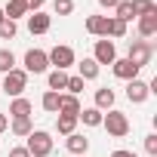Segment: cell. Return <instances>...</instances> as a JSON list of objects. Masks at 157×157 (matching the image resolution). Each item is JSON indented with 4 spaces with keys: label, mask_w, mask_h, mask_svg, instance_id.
I'll return each instance as SVG.
<instances>
[{
    "label": "cell",
    "mask_w": 157,
    "mask_h": 157,
    "mask_svg": "<svg viewBox=\"0 0 157 157\" xmlns=\"http://www.w3.org/2000/svg\"><path fill=\"white\" fill-rule=\"evenodd\" d=\"M28 154L31 157H49L52 154V136L46 132V129H34L31 136H28Z\"/></svg>",
    "instance_id": "2"
},
{
    "label": "cell",
    "mask_w": 157,
    "mask_h": 157,
    "mask_svg": "<svg viewBox=\"0 0 157 157\" xmlns=\"http://www.w3.org/2000/svg\"><path fill=\"white\" fill-rule=\"evenodd\" d=\"M46 59H49L52 71H68V68L74 65V49H71V46H52V49L46 52Z\"/></svg>",
    "instance_id": "5"
},
{
    "label": "cell",
    "mask_w": 157,
    "mask_h": 157,
    "mask_svg": "<svg viewBox=\"0 0 157 157\" xmlns=\"http://www.w3.org/2000/svg\"><path fill=\"white\" fill-rule=\"evenodd\" d=\"M145 151L151 157H157V136H145Z\"/></svg>",
    "instance_id": "31"
},
{
    "label": "cell",
    "mask_w": 157,
    "mask_h": 157,
    "mask_svg": "<svg viewBox=\"0 0 157 157\" xmlns=\"http://www.w3.org/2000/svg\"><path fill=\"white\" fill-rule=\"evenodd\" d=\"M52 28V16H46V13H31L28 16V31L31 34H46Z\"/></svg>",
    "instance_id": "11"
},
{
    "label": "cell",
    "mask_w": 157,
    "mask_h": 157,
    "mask_svg": "<svg viewBox=\"0 0 157 157\" xmlns=\"http://www.w3.org/2000/svg\"><path fill=\"white\" fill-rule=\"evenodd\" d=\"M111 71H114L117 80H126V83L139 77V68H136L129 59H114V62H111Z\"/></svg>",
    "instance_id": "10"
},
{
    "label": "cell",
    "mask_w": 157,
    "mask_h": 157,
    "mask_svg": "<svg viewBox=\"0 0 157 157\" xmlns=\"http://www.w3.org/2000/svg\"><path fill=\"white\" fill-rule=\"evenodd\" d=\"M117 59V49L111 40H96V49H93V62L96 65H111Z\"/></svg>",
    "instance_id": "9"
},
{
    "label": "cell",
    "mask_w": 157,
    "mask_h": 157,
    "mask_svg": "<svg viewBox=\"0 0 157 157\" xmlns=\"http://www.w3.org/2000/svg\"><path fill=\"white\" fill-rule=\"evenodd\" d=\"M68 86V74L65 71H49V90L52 93H62Z\"/></svg>",
    "instance_id": "22"
},
{
    "label": "cell",
    "mask_w": 157,
    "mask_h": 157,
    "mask_svg": "<svg viewBox=\"0 0 157 157\" xmlns=\"http://www.w3.org/2000/svg\"><path fill=\"white\" fill-rule=\"evenodd\" d=\"M139 34H142V40H148V37H154V34H157V13H151V16H142V19H139Z\"/></svg>",
    "instance_id": "17"
},
{
    "label": "cell",
    "mask_w": 157,
    "mask_h": 157,
    "mask_svg": "<svg viewBox=\"0 0 157 157\" xmlns=\"http://www.w3.org/2000/svg\"><path fill=\"white\" fill-rule=\"evenodd\" d=\"M65 148H68L74 157H83V154L90 151V139H86V136H80V132H71V136L65 139Z\"/></svg>",
    "instance_id": "12"
},
{
    "label": "cell",
    "mask_w": 157,
    "mask_h": 157,
    "mask_svg": "<svg viewBox=\"0 0 157 157\" xmlns=\"http://www.w3.org/2000/svg\"><path fill=\"white\" fill-rule=\"evenodd\" d=\"M10 129H13V136H19V139H28V136L34 132L31 117H19V120H13V123H10Z\"/></svg>",
    "instance_id": "18"
},
{
    "label": "cell",
    "mask_w": 157,
    "mask_h": 157,
    "mask_svg": "<svg viewBox=\"0 0 157 157\" xmlns=\"http://www.w3.org/2000/svg\"><path fill=\"white\" fill-rule=\"evenodd\" d=\"M108 37H126V22H120V19L111 16V34Z\"/></svg>",
    "instance_id": "30"
},
{
    "label": "cell",
    "mask_w": 157,
    "mask_h": 157,
    "mask_svg": "<svg viewBox=\"0 0 157 157\" xmlns=\"http://www.w3.org/2000/svg\"><path fill=\"white\" fill-rule=\"evenodd\" d=\"M77 71H80L77 77H83V80H96V77H99V65L93 59H83L80 65H77Z\"/></svg>",
    "instance_id": "21"
},
{
    "label": "cell",
    "mask_w": 157,
    "mask_h": 157,
    "mask_svg": "<svg viewBox=\"0 0 157 157\" xmlns=\"http://www.w3.org/2000/svg\"><path fill=\"white\" fill-rule=\"evenodd\" d=\"M10 117H13V120H19V117H31V102H28L25 96L13 99V102H10Z\"/></svg>",
    "instance_id": "15"
},
{
    "label": "cell",
    "mask_w": 157,
    "mask_h": 157,
    "mask_svg": "<svg viewBox=\"0 0 157 157\" xmlns=\"http://www.w3.org/2000/svg\"><path fill=\"white\" fill-rule=\"evenodd\" d=\"M74 126H77V117H68V114H59V120H56V129H59L62 136H71V132H74Z\"/></svg>",
    "instance_id": "24"
},
{
    "label": "cell",
    "mask_w": 157,
    "mask_h": 157,
    "mask_svg": "<svg viewBox=\"0 0 157 157\" xmlns=\"http://www.w3.org/2000/svg\"><path fill=\"white\" fill-rule=\"evenodd\" d=\"M6 129H10V117H6V114H0V132H6Z\"/></svg>",
    "instance_id": "35"
},
{
    "label": "cell",
    "mask_w": 157,
    "mask_h": 157,
    "mask_svg": "<svg viewBox=\"0 0 157 157\" xmlns=\"http://www.w3.org/2000/svg\"><path fill=\"white\" fill-rule=\"evenodd\" d=\"M52 13L56 16H71L74 13V0H52Z\"/></svg>",
    "instance_id": "27"
},
{
    "label": "cell",
    "mask_w": 157,
    "mask_h": 157,
    "mask_svg": "<svg viewBox=\"0 0 157 157\" xmlns=\"http://www.w3.org/2000/svg\"><path fill=\"white\" fill-rule=\"evenodd\" d=\"M117 3H120V0H99V6H105V10H114Z\"/></svg>",
    "instance_id": "34"
},
{
    "label": "cell",
    "mask_w": 157,
    "mask_h": 157,
    "mask_svg": "<svg viewBox=\"0 0 157 157\" xmlns=\"http://www.w3.org/2000/svg\"><path fill=\"white\" fill-rule=\"evenodd\" d=\"M93 108H99L102 114H105V111H111V108H114V90H108V86L96 90V105H93Z\"/></svg>",
    "instance_id": "14"
},
{
    "label": "cell",
    "mask_w": 157,
    "mask_h": 157,
    "mask_svg": "<svg viewBox=\"0 0 157 157\" xmlns=\"http://www.w3.org/2000/svg\"><path fill=\"white\" fill-rule=\"evenodd\" d=\"M25 90H28V74H25L22 68H13L10 74H3V93H6V96L19 99Z\"/></svg>",
    "instance_id": "3"
},
{
    "label": "cell",
    "mask_w": 157,
    "mask_h": 157,
    "mask_svg": "<svg viewBox=\"0 0 157 157\" xmlns=\"http://www.w3.org/2000/svg\"><path fill=\"white\" fill-rule=\"evenodd\" d=\"M56 114H68V117H77L80 114V99L71 96V93H62L59 96V111Z\"/></svg>",
    "instance_id": "13"
},
{
    "label": "cell",
    "mask_w": 157,
    "mask_h": 157,
    "mask_svg": "<svg viewBox=\"0 0 157 157\" xmlns=\"http://www.w3.org/2000/svg\"><path fill=\"white\" fill-rule=\"evenodd\" d=\"M25 3H28V13L34 10V13H40V6L46 3V0H25Z\"/></svg>",
    "instance_id": "33"
},
{
    "label": "cell",
    "mask_w": 157,
    "mask_h": 157,
    "mask_svg": "<svg viewBox=\"0 0 157 157\" xmlns=\"http://www.w3.org/2000/svg\"><path fill=\"white\" fill-rule=\"evenodd\" d=\"M129 3H132V13H136V19L157 13V3H154V0H129Z\"/></svg>",
    "instance_id": "20"
},
{
    "label": "cell",
    "mask_w": 157,
    "mask_h": 157,
    "mask_svg": "<svg viewBox=\"0 0 157 157\" xmlns=\"http://www.w3.org/2000/svg\"><path fill=\"white\" fill-rule=\"evenodd\" d=\"M49 68V59H46V49H28L25 52V74H43Z\"/></svg>",
    "instance_id": "6"
},
{
    "label": "cell",
    "mask_w": 157,
    "mask_h": 157,
    "mask_svg": "<svg viewBox=\"0 0 157 157\" xmlns=\"http://www.w3.org/2000/svg\"><path fill=\"white\" fill-rule=\"evenodd\" d=\"M3 22H6V16H3V10H0V25H3Z\"/></svg>",
    "instance_id": "37"
},
{
    "label": "cell",
    "mask_w": 157,
    "mask_h": 157,
    "mask_svg": "<svg viewBox=\"0 0 157 157\" xmlns=\"http://www.w3.org/2000/svg\"><path fill=\"white\" fill-rule=\"evenodd\" d=\"M3 16H6L10 22H16V19L28 16V3H25V0H10V3L3 6Z\"/></svg>",
    "instance_id": "16"
},
{
    "label": "cell",
    "mask_w": 157,
    "mask_h": 157,
    "mask_svg": "<svg viewBox=\"0 0 157 157\" xmlns=\"http://www.w3.org/2000/svg\"><path fill=\"white\" fill-rule=\"evenodd\" d=\"M114 19H120V22H129V19H136V13H132V3H129V0H120V3L114 6Z\"/></svg>",
    "instance_id": "25"
},
{
    "label": "cell",
    "mask_w": 157,
    "mask_h": 157,
    "mask_svg": "<svg viewBox=\"0 0 157 157\" xmlns=\"http://www.w3.org/2000/svg\"><path fill=\"white\" fill-rule=\"evenodd\" d=\"M6 157H31V154H28V148H25V145H19V148H10V154H6Z\"/></svg>",
    "instance_id": "32"
},
{
    "label": "cell",
    "mask_w": 157,
    "mask_h": 157,
    "mask_svg": "<svg viewBox=\"0 0 157 157\" xmlns=\"http://www.w3.org/2000/svg\"><path fill=\"white\" fill-rule=\"evenodd\" d=\"M151 56H154V46H151L148 40H129V56H126V59H129L139 71L151 62Z\"/></svg>",
    "instance_id": "4"
},
{
    "label": "cell",
    "mask_w": 157,
    "mask_h": 157,
    "mask_svg": "<svg viewBox=\"0 0 157 157\" xmlns=\"http://www.w3.org/2000/svg\"><path fill=\"white\" fill-rule=\"evenodd\" d=\"M65 90H68L71 96H80V93H83V77H77V74L71 77V74H68V86H65Z\"/></svg>",
    "instance_id": "29"
},
{
    "label": "cell",
    "mask_w": 157,
    "mask_h": 157,
    "mask_svg": "<svg viewBox=\"0 0 157 157\" xmlns=\"http://www.w3.org/2000/svg\"><path fill=\"white\" fill-rule=\"evenodd\" d=\"M111 157H139V154H132V151H123V148H120V151H114Z\"/></svg>",
    "instance_id": "36"
},
{
    "label": "cell",
    "mask_w": 157,
    "mask_h": 157,
    "mask_svg": "<svg viewBox=\"0 0 157 157\" xmlns=\"http://www.w3.org/2000/svg\"><path fill=\"white\" fill-rule=\"evenodd\" d=\"M102 126L108 129V136H114V139H123V136L129 132V117H126L123 111L111 108L108 114H102Z\"/></svg>",
    "instance_id": "1"
},
{
    "label": "cell",
    "mask_w": 157,
    "mask_h": 157,
    "mask_svg": "<svg viewBox=\"0 0 157 157\" xmlns=\"http://www.w3.org/2000/svg\"><path fill=\"white\" fill-rule=\"evenodd\" d=\"M16 68V56H13V49H0V74H10Z\"/></svg>",
    "instance_id": "26"
},
{
    "label": "cell",
    "mask_w": 157,
    "mask_h": 157,
    "mask_svg": "<svg viewBox=\"0 0 157 157\" xmlns=\"http://www.w3.org/2000/svg\"><path fill=\"white\" fill-rule=\"evenodd\" d=\"M148 96H151V90H148V83H145V80H139V77H136V80H129V83H126V99H129L132 105H145V102H148Z\"/></svg>",
    "instance_id": "7"
},
{
    "label": "cell",
    "mask_w": 157,
    "mask_h": 157,
    "mask_svg": "<svg viewBox=\"0 0 157 157\" xmlns=\"http://www.w3.org/2000/svg\"><path fill=\"white\" fill-rule=\"evenodd\" d=\"M86 31H90L93 37L108 40V34H111V16H90V19H86Z\"/></svg>",
    "instance_id": "8"
},
{
    "label": "cell",
    "mask_w": 157,
    "mask_h": 157,
    "mask_svg": "<svg viewBox=\"0 0 157 157\" xmlns=\"http://www.w3.org/2000/svg\"><path fill=\"white\" fill-rule=\"evenodd\" d=\"M16 34H19V25H16V22H10V19H6L3 25H0V40H13Z\"/></svg>",
    "instance_id": "28"
},
{
    "label": "cell",
    "mask_w": 157,
    "mask_h": 157,
    "mask_svg": "<svg viewBox=\"0 0 157 157\" xmlns=\"http://www.w3.org/2000/svg\"><path fill=\"white\" fill-rule=\"evenodd\" d=\"M77 120H83L86 126H102V111L99 108H80Z\"/></svg>",
    "instance_id": "19"
},
{
    "label": "cell",
    "mask_w": 157,
    "mask_h": 157,
    "mask_svg": "<svg viewBox=\"0 0 157 157\" xmlns=\"http://www.w3.org/2000/svg\"><path fill=\"white\" fill-rule=\"evenodd\" d=\"M59 96H62V93H52V90H46V93H43V99H40V105H43V111H49V114H56V111H59Z\"/></svg>",
    "instance_id": "23"
}]
</instances>
